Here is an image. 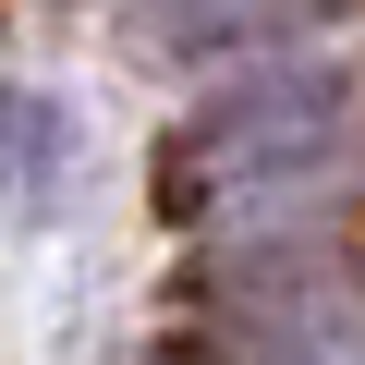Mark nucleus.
<instances>
[{
    "label": "nucleus",
    "instance_id": "obj_1",
    "mask_svg": "<svg viewBox=\"0 0 365 365\" xmlns=\"http://www.w3.org/2000/svg\"><path fill=\"white\" fill-rule=\"evenodd\" d=\"M341 134H353V98L329 73H256V86H232L182 134V170L220 207H292V195H317V170L341 158Z\"/></svg>",
    "mask_w": 365,
    "mask_h": 365
},
{
    "label": "nucleus",
    "instance_id": "obj_2",
    "mask_svg": "<svg viewBox=\"0 0 365 365\" xmlns=\"http://www.w3.org/2000/svg\"><path fill=\"white\" fill-rule=\"evenodd\" d=\"M232 365H365V292L317 256H268L232 280Z\"/></svg>",
    "mask_w": 365,
    "mask_h": 365
},
{
    "label": "nucleus",
    "instance_id": "obj_3",
    "mask_svg": "<svg viewBox=\"0 0 365 365\" xmlns=\"http://www.w3.org/2000/svg\"><path fill=\"white\" fill-rule=\"evenodd\" d=\"M170 25H195V37H256V25H317L341 13V0H158Z\"/></svg>",
    "mask_w": 365,
    "mask_h": 365
}]
</instances>
